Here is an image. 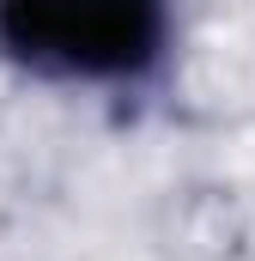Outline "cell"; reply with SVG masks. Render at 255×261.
<instances>
[{"instance_id": "6da1fadb", "label": "cell", "mask_w": 255, "mask_h": 261, "mask_svg": "<svg viewBox=\"0 0 255 261\" xmlns=\"http://www.w3.org/2000/svg\"><path fill=\"white\" fill-rule=\"evenodd\" d=\"M183 0H0V67L55 85L128 97L164 79Z\"/></svg>"}]
</instances>
